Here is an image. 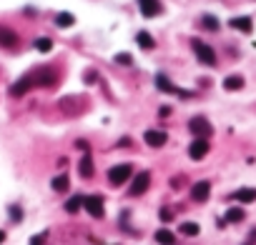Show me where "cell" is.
Instances as JSON below:
<instances>
[{
  "label": "cell",
  "instance_id": "1",
  "mask_svg": "<svg viewBox=\"0 0 256 245\" xmlns=\"http://www.w3.org/2000/svg\"><path fill=\"white\" fill-rule=\"evenodd\" d=\"M194 53L204 65H216V53H213L211 45H206L204 40H194Z\"/></svg>",
  "mask_w": 256,
  "mask_h": 245
},
{
  "label": "cell",
  "instance_id": "2",
  "mask_svg": "<svg viewBox=\"0 0 256 245\" xmlns=\"http://www.w3.org/2000/svg\"><path fill=\"white\" fill-rule=\"evenodd\" d=\"M131 173H133L131 165H128V163H121V165H116V168L108 170V180H111L113 185H123L128 178H131Z\"/></svg>",
  "mask_w": 256,
  "mask_h": 245
},
{
  "label": "cell",
  "instance_id": "3",
  "mask_svg": "<svg viewBox=\"0 0 256 245\" xmlns=\"http://www.w3.org/2000/svg\"><path fill=\"white\" fill-rule=\"evenodd\" d=\"M83 208L88 210L93 218H103L105 210H103V198L101 195H88V198H83Z\"/></svg>",
  "mask_w": 256,
  "mask_h": 245
},
{
  "label": "cell",
  "instance_id": "4",
  "mask_svg": "<svg viewBox=\"0 0 256 245\" xmlns=\"http://www.w3.org/2000/svg\"><path fill=\"white\" fill-rule=\"evenodd\" d=\"M188 128H191V133H194L196 138H204V140H206V138L211 135V125H208V120H206V118H201V115L191 118Z\"/></svg>",
  "mask_w": 256,
  "mask_h": 245
},
{
  "label": "cell",
  "instance_id": "5",
  "mask_svg": "<svg viewBox=\"0 0 256 245\" xmlns=\"http://www.w3.org/2000/svg\"><path fill=\"white\" fill-rule=\"evenodd\" d=\"M151 185V173H138L131 183V195H143Z\"/></svg>",
  "mask_w": 256,
  "mask_h": 245
},
{
  "label": "cell",
  "instance_id": "6",
  "mask_svg": "<svg viewBox=\"0 0 256 245\" xmlns=\"http://www.w3.org/2000/svg\"><path fill=\"white\" fill-rule=\"evenodd\" d=\"M206 153H208V140H204V138H196L194 143H191V148H188V155H191L194 160L206 158Z\"/></svg>",
  "mask_w": 256,
  "mask_h": 245
},
{
  "label": "cell",
  "instance_id": "7",
  "mask_svg": "<svg viewBox=\"0 0 256 245\" xmlns=\"http://www.w3.org/2000/svg\"><path fill=\"white\" fill-rule=\"evenodd\" d=\"M33 83H35V78L33 75H26V78H20L13 88H10V95H15V98H20L23 93H28L30 88H33Z\"/></svg>",
  "mask_w": 256,
  "mask_h": 245
},
{
  "label": "cell",
  "instance_id": "8",
  "mask_svg": "<svg viewBox=\"0 0 256 245\" xmlns=\"http://www.w3.org/2000/svg\"><path fill=\"white\" fill-rule=\"evenodd\" d=\"M208 193H211V185H208L206 180H201V183H196L194 188H191V198H194L196 203H206V200H208Z\"/></svg>",
  "mask_w": 256,
  "mask_h": 245
},
{
  "label": "cell",
  "instance_id": "9",
  "mask_svg": "<svg viewBox=\"0 0 256 245\" xmlns=\"http://www.w3.org/2000/svg\"><path fill=\"white\" fill-rule=\"evenodd\" d=\"M156 85L161 88V90H166V93H176V95H183V98L188 95L186 90H181V88H176V85L171 83V80H168L163 73H158V75H156Z\"/></svg>",
  "mask_w": 256,
  "mask_h": 245
},
{
  "label": "cell",
  "instance_id": "10",
  "mask_svg": "<svg viewBox=\"0 0 256 245\" xmlns=\"http://www.w3.org/2000/svg\"><path fill=\"white\" fill-rule=\"evenodd\" d=\"M143 140H146V145H151V148H161L166 143V133L163 130H146Z\"/></svg>",
  "mask_w": 256,
  "mask_h": 245
},
{
  "label": "cell",
  "instance_id": "11",
  "mask_svg": "<svg viewBox=\"0 0 256 245\" xmlns=\"http://www.w3.org/2000/svg\"><path fill=\"white\" fill-rule=\"evenodd\" d=\"M138 8H141V13L146 18H156L158 10H161V3L158 0H138Z\"/></svg>",
  "mask_w": 256,
  "mask_h": 245
},
{
  "label": "cell",
  "instance_id": "12",
  "mask_svg": "<svg viewBox=\"0 0 256 245\" xmlns=\"http://www.w3.org/2000/svg\"><path fill=\"white\" fill-rule=\"evenodd\" d=\"M233 30H241V33H251L254 23H251V18L249 15H239V18H231V23H229Z\"/></svg>",
  "mask_w": 256,
  "mask_h": 245
},
{
  "label": "cell",
  "instance_id": "13",
  "mask_svg": "<svg viewBox=\"0 0 256 245\" xmlns=\"http://www.w3.org/2000/svg\"><path fill=\"white\" fill-rule=\"evenodd\" d=\"M233 198L239 200V203H254L256 200V188H241L233 193Z\"/></svg>",
  "mask_w": 256,
  "mask_h": 245
},
{
  "label": "cell",
  "instance_id": "14",
  "mask_svg": "<svg viewBox=\"0 0 256 245\" xmlns=\"http://www.w3.org/2000/svg\"><path fill=\"white\" fill-rule=\"evenodd\" d=\"M18 43V35L13 30H5V28H0V45H5V48H13Z\"/></svg>",
  "mask_w": 256,
  "mask_h": 245
},
{
  "label": "cell",
  "instance_id": "15",
  "mask_svg": "<svg viewBox=\"0 0 256 245\" xmlns=\"http://www.w3.org/2000/svg\"><path fill=\"white\" fill-rule=\"evenodd\" d=\"M156 243H161V245H174L176 243V235L171 233V230H166V228H161V230H156Z\"/></svg>",
  "mask_w": 256,
  "mask_h": 245
},
{
  "label": "cell",
  "instance_id": "16",
  "mask_svg": "<svg viewBox=\"0 0 256 245\" xmlns=\"http://www.w3.org/2000/svg\"><path fill=\"white\" fill-rule=\"evenodd\" d=\"M78 168H80V175H83V178H91V175H93V160H91L88 153L80 158V165H78Z\"/></svg>",
  "mask_w": 256,
  "mask_h": 245
},
{
  "label": "cell",
  "instance_id": "17",
  "mask_svg": "<svg viewBox=\"0 0 256 245\" xmlns=\"http://www.w3.org/2000/svg\"><path fill=\"white\" fill-rule=\"evenodd\" d=\"M51 185H53V190H55V193H66V190H68V185H71V180H68V175H55Z\"/></svg>",
  "mask_w": 256,
  "mask_h": 245
},
{
  "label": "cell",
  "instance_id": "18",
  "mask_svg": "<svg viewBox=\"0 0 256 245\" xmlns=\"http://www.w3.org/2000/svg\"><path fill=\"white\" fill-rule=\"evenodd\" d=\"M224 88H226V90H241V88H244V78L241 75H229L224 80Z\"/></svg>",
  "mask_w": 256,
  "mask_h": 245
},
{
  "label": "cell",
  "instance_id": "19",
  "mask_svg": "<svg viewBox=\"0 0 256 245\" xmlns=\"http://www.w3.org/2000/svg\"><path fill=\"white\" fill-rule=\"evenodd\" d=\"M73 23H76V18H73L71 13H58V15H55V25H58V28H71Z\"/></svg>",
  "mask_w": 256,
  "mask_h": 245
},
{
  "label": "cell",
  "instance_id": "20",
  "mask_svg": "<svg viewBox=\"0 0 256 245\" xmlns=\"http://www.w3.org/2000/svg\"><path fill=\"white\" fill-rule=\"evenodd\" d=\"M136 40H138V45H141L143 50H151V48H154V38L148 35L146 30H141V33L136 35Z\"/></svg>",
  "mask_w": 256,
  "mask_h": 245
},
{
  "label": "cell",
  "instance_id": "21",
  "mask_svg": "<svg viewBox=\"0 0 256 245\" xmlns=\"http://www.w3.org/2000/svg\"><path fill=\"white\" fill-rule=\"evenodd\" d=\"M80 208H83V198H80V195H73L68 203H66V210H68V213H78Z\"/></svg>",
  "mask_w": 256,
  "mask_h": 245
},
{
  "label": "cell",
  "instance_id": "22",
  "mask_svg": "<svg viewBox=\"0 0 256 245\" xmlns=\"http://www.w3.org/2000/svg\"><path fill=\"white\" fill-rule=\"evenodd\" d=\"M199 223H183V225H181V233L183 235H199Z\"/></svg>",
  "mask_w": 256,
  "mask_h": 245
},
{
  "label": "cell",
  "instance_id": "23",
  "mask_svg": "<svg viewBox=\"0 0 256 245\" xmlns=\"http://www.w3.org/2000/svg\"><path fill=\"white\" fill-rule=\"evenodd\" d=\"M226 220H229V223H239V220H244V210H241V208H231V210L226 213Z\"/></svg>",
  "mask_w": 256,
  "mask_h": 245
},
{
  "label": "cell",
  "instance_id": "24",
  "mask_svg": "<svg viewBox=\"0 0 256 245\" xmlns=\"http://www.w3.org/2000/svg\"><path fill=\"white\" fill-rule=\"evenodd\" d=\"M35 48H38L40 53H48V50L53 48V43H51L48 38H38V40H35Z\"/></svg>",
  "mask_w": 256,
  "mask_h": 245
},
{
  "label": "cell",
  "instance_id": "25",
  "mask_svg": "<svg viewBox=\"0 0 256 245\" xmlns=\"http://www.w3.org/2000/svg\"><path fill=\"white\" fill-rule=\"evenodd\" d=\"M204 28H208V30H219V18L204 15Z\"/></svg>",
  "mask_w": 256,
  "mask_h": 245
},
{
  "label": "cell",
  "instance_id": "26",
  "mask_svg": "<svg viewBox=\"0 0 256 245\" xmlns=\"http://www.w3.org/2000/svg\"><path fill=\"white\" fill-rule=\"evenodd\" d=\"M116 63H121V65H131V55H128V53H118V55H116Z\"/></svg>",
  "mask_w": 256,
  "mask_h": 245
},
{
  "label": "cell",
  "instance_id": "27",
  "mask_svg": "<svg viewBox=\"0 0 256 245\" xmlns=\"http://www.w3.org/2000/svg\"><path fill=\"white\" fill-rule=\"evenodd\" d=\"M171 218H174V213H171L168 208H163V210H161V220H166V223H168Z\"/></svg>",
  "mask_w": 256,
  "mask_h": 245
},
{
  "label": "cell",
  "instance_id": "28",
  "mask_svg": "<svg viewBox=\"0 0 256 245\" xmlns=\"http://www.w3.org/2000/svg\"><path fill=\"white\" fill-rule=\"evenodd\" d=\"M43 240H46V233H43V235H35V238L30 240V245H43Z\"/></svg>",
  "mask_w": 256,
  "mask_h": 245
},
{
  "label": "cell",
  "instance_id": "29",
  "mask_svg": "<svg viewBox=\"0 0 256 245\" xmlns=\"http://www.w3.org/2000/svg\"><path fill=\"white\" fill-rule=\"evenodd\" d=\"M10 218H13V220H20L23 215H20V210H18V208H10Z\"/></svg>",
  "mask_w": 256,
  "mask_h": 245
},
{
  "label": "cell",
  "instance_id": "30",
  "mask_svg": "<svg viewBox=\"0 0 256 245\" xmlns=\"http://www.w3.org/2000/svg\"><path fill=\"white\" fill-rule=\"evenodd\" d=\"M254 240H256V230H251V235H249V240L244 245H254Z\"/></svg>",
  "mask_w": 256,
  "mask_h": 245
},
{
  "label": "cell",
  "instance_id": "31",
  "mask_svg": "<svg viewBox=\"0 0 256 245\" xmlns=\"http://www.w3.org/2000/svg\"><path fill=\"white\" fill-rule=\"evenodd\" d=\"M3 240H5V233H3V230H0V243H3Z\"/></svg>",
  "mask_w": 256,
  "mask_h": 245
}]
</instances>
